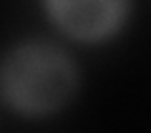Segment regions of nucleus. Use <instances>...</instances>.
I'll use <instances>...</instances> for the list:
<instances>
[{
    "mask_svg": "<svg viewBox=\"0 0 151 133\" xmlns=\"http://www.w3.org/2000/svg\"><path fill=\"white\" fill-rule=\"evenodd\" d=\"M60 25L83 38L103 35L108 28L119 23L121 5L119 3H60L53 8Z\"/></svg>",
    "mask_w": 151,
    "mask_h": 133,
    "instance_id": "f03ea898",
    "label": "nucleus"
},
{
    "mask_svg": "<svg viewBox=\"0 0 151 133\" xmlns=\"http://www.w3.org/2000/svg\"><path fill=\"white\" fill-rule=\"evenodd\" d=\"M73 91L70 63L48 45H25L5 65V93L23 111H48Z\"/></svg>",
    "mask_w": 151,
    "mask_h": 133,
    "instance_id": "f257e3e1",
    "label": "nucleus"
}]
</instances>
